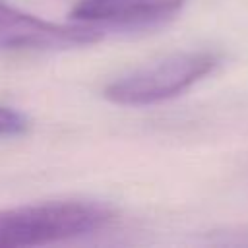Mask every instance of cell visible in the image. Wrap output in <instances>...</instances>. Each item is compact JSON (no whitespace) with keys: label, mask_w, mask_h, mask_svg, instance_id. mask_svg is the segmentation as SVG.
<instances>
[{"label":"cell","mask_w":248,"mask_h":248,"mask_svg":"<svg viewBox=\"0 0 248 248\" xmlns=\"http://www.w3.org/2000/svg\"><path fill=\"white\" fill-rule=\"evenodd\" d=\"M29 130V120L25 114L12 107L0 105V138H17Z\"/></svg>","instance_id":"5"},{"label":"cell","mask_w":248,"mask_h":248,"mask_svg":"<svg viewBox=\"0 0 248 248\" xmlns=\"http://www.w3.org/2000/svg\"><path fill=\"white\" fill-rule=\"evenodd\" d=\"M112 213L101 203L48 202L0 211V246H37L97 232Z\"/></svg>","instance_id":"1"},{"label":"cell","mask_w":248,"mask_h":248,"mask_svg":"<svg viewBox=\"0 0 248 248\" xmlns=\"http://www.w3.org/2000/svg\"><path fill=\"white\" fill-rule=\"evenodd\" d=\"M219 56L209 50H188L145 64L105 87V97L114 105L145 107L169 101L209 76Z\"/></svg>","instance_id":"2"},{"label":"cell","mask_w":248,"mask_h":248,"mask_svg":"<svg viewBox=\"0 0 248 248\" xmlns=\"http://www.w3.org/2000/svg\"><path fill=\"white\" fill-rule=\"evenodd\" d=\"M101 39L87 25H60L0 2V50H60L87 46Z\"/></svg>","instance_id":"3"},{"label":"cell","mask_w":248,"mask_h":248,"mask_svg":"<svg viewBox=\"0 0 248 248\" xmlns=\"http://www.w3.org/2000/svg\"><path fill=\"white\" fill-rule=\"evenodd\" d=\"M186 0H78L70 17L87 25L147 29L172 19Z\"/></svg>","instance_id":"4"}]
</instances>
